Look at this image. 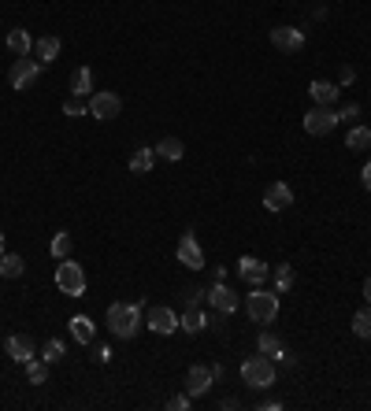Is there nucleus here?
<instances>
[{
  "instance_id": "1",
  "label": "nucleus",
  "mask_w": 371,
  "mask_h": 411,
  "mask_svg": "<svg viewBox=\"0 0 371 411\" xmlns=\"http://www.w3.org/2000/svg\"><path fill=\"white\" fill-rule=\"evenodd\" d=\"M108 330L116 334L119 341L138 337V330H141V300H134V304H111L108 308Z\"/></svg>"
},
{
  "instance_id": "2",
  "label": "nucleus",
  "mask_w": 371,
  "mask_h": 411,
  "mask_svg": "<svg viewBox=\"0 0 371 411\" xmlns=\"http://www.w3.org/2000/svg\"><path fill=\"white\" fill-rule=\"evenodd\" d=\"M245 315H249L256 326L275 322V315H279V293H271V289H260V286H256L249 297H245Z\"/></svg>"
},
{
  "instance_id": "3",
  "label": "nucleus",
  "mask_w": 371,
  "mask_h": 411,
  "mask_svg": "<svg viewBox=\"0 0 371 411\" xmlns=\"http://www.w3.org/2000/svg\"><path fill=\"white\" fill-rule=\"evenodd\" d=\"M241 378H245L249 389H267L275 385V364H271V356H249L245 364H241Z\"/></svg>"
},
{
  "instance_id": "4",
  "label": "nucleus",
  "mask_w": 371,
  "mask_h": 411,
  "mask_svg": "<svg viewBox=\"0 0 371 411\" xmlns=\"http://www.w3.org/2000/svg\"><path fill=\"white\" fill-rule=\"evenodd\" d=\"M56 286H60V293H67V297H82V293H86V271L78 267L71 256L60 259V267H56Z\"/></svg>"
},
{
  "instance_id": "5",
  "label": "nucleus",
  "mask_w": 371,
  "mask_h": 411,
  "mask_svg": "<svg viewBox=\"0 0 371 411\" xmlns=\"http://www.w3.org/2000/svg\"><path fill=\"white\" fill-rule=\"evenodd\" d=\"M334 126H338V111L334 108L316 104L309 115H304V134H309V137H327Z\"/></svg>"
},
{
  "instance_id": "6",
  "label": "nucleus",
  "mask_w": 371,
  "mask_h": 411,
  "mask_svg": "<svg viewBox=\"0 0 371 411\" xmlns=\"http://www.w3.org/2000/svg\"><path fill=\"white\" fill-rule=\"evenodd\" d=\"M38 74H41V63L30 60V56H19L8 71V81H11V89H30L38 81Z\"/></svg>"
},
{
  "instance_id": "7",
  "label": "nucleus",
  "mask_w": 371,
  "mask_h": 411,
  "mask_svg": "<svg viewBox=\"0 0 371 411\" xmlns=\"http://www.w3.org/2000/svg\"><path fill=\"white\" fill-rule=\"evenodd\" d=\"M119 111H123V101H119L116 93H104V89H101V93H93V96H89V115H93V119L111 123Z\"/></svg>"
},
{
  "instance_id": "8",
  "label": "nucleus",
  "mask_w": 371,
  "mask_h": 411,
  "mask_svg": "<svg viewBox=\"0 0 371 411\" xmlns=\"http://www.w3.org/2000/svg\"><path fill=\"white\" fill-rule=\"evenodd\" d=\"M238 278H241V282H249V286H264L271 278V267L264 259H256V256H241L238 259Z\"/></svg>"
},
{
  "instance_id": "9",
  "label": "nucleus",
  "mask_w": 371,
  "mask_h": 411,
  "mask_svg": "<svg viewBox=\"0 0 371 411\" xmlns=\"http://www.w3.org/2000/svg\"><path fill=\"white\" fill-rule=\"evenodd\" d=\"M145 326H149L153 334L167 337V334L179 330V315H175L171 308H149V315H145Z\"/></svg>"
},
{
  "instance_id": "10",
  "label": "nucleus",
  "mask_w": 371,
  "mask_h": 411,
  "mask_svg": "<svg viewBox=\"0 0 371 411\" xmlns=\"http://www.w3.org/2000/svg\"><path fill=\"white\" fill-rule=\"evenodd\" d=\"M208 304H212L219 315H234L238 311V293L227 282H212V289H208Z\"/></svg>"
},
{
  "instance_id": "11",
  "label": "nucleus",
  "mask_w": 371,
  "mask_h": 411,
  "mask_svg": "<svg viewBox=\"0 0 371 411\" xmlns=\"http://www.w3.org/2000/svg\"><path fill=\"white\" fill-rule=\"evenodd\" d=\"M271 45H275L279 52H301V48H304V30H297V26H275V30H271Z\"/></svg>"
},
{
  "instance_id": "12",
  "label": "nucleus",
  "mask_w": 371,
  "mask_h": 411,
  "mask_svg": "<svg viewBox=\"0 0 371 411\" xmlns=\"http://www.w3.org/2000/svg\"><path fill=\"white\" fill-rule=\"evenodd\" d=\"M212 382H216L212 367H189V371H186V393H189L193 400L204 397V393L212 389Z\"/></svg>"
},
{
  "instance_id": "13",
  "label": "nucleus",
  "mask_w": 371,
  "mask_h": 411,
  "mask_svg": "<svg viewBox=\"0 0 371 411\" xmlns=\"http://www.w3.org/2000/svg\"><path fill=\"white\" fill-rule=\"evenodd\" d=\"M179 263H182V267H189V271H201L204 267V252H201V244H197V237H193V234L179 237Z\"/></svg>"
},
{
  "instance_id": "14",
  "label": "nucleus",
  "mask_w": 371,
  "mask_h": 411,
  "mask_svg": "<svg viewBox=\"0 0 371 411\" xmlns=\"http://www.w3.org/2000/svg\"><path fill=\"white\" fill-rule=\"evenodd\" d=\"M289 204H294V189H289L286 182H271L264 189V208L267 211H286Z\"/></svg>"
},
{
  "instance_id": "15",
  "label": "nucleus",
  "mask_w": 371,
  "mask_h": 411,
  "mask_svg": "<svg viewBox=\"0 0 371 411\" xmlns=\"http://www.w3.org/2000/svg\"><path fill=\"white\" fill-rule=\"evenodd\" d=\"M4 352L15 359V364H26V359H34V341H30L26 334H11L4 341Z\"/></svg>"
},
{
  "instance_id": "16",
  "label": "nucleus",
  "mask_w": 371,
  "mask_h": 411,
  "mask_svg": "<svg viewBox=\"0 0 371 411\" xmlns=\"http://www.w3.org/2000/svg\"><path fill=\"white\" fill-rule=\"evenodd\" d=\"M208 326V315L197 308V304H186V311L179 315V330H186V334H201Z\"/></svg>"
},
{
  "instance_id": "17",
  "label": "nucleus",
  "mask_w": 371,
  "mask_h": 411,
  "mask_svg": "<svg viewBox=\"0 0 371 411\" xmlns=\"http://www.w3.org/2000/svg\"><path fill=\"white\" fill-rule=\"evenodd\" d=\"M309 93H312V101L323 104V108H334V101H338V86H334V81H327V78H316L312 86H309Z\"/></svg>"
},
{
  "instance_id": "18",
  "label": "nucleus",
  "mask_w": 371,
  "mask_h": 411,
  "mask_svg": "<svg viewBox=\"0 0 371 411\" xmlns=\"http://www.w3.org/2000/svg\"><path fill=\"white\" fill-rule=\"evenodd\" d=\"M8 48L15 56H30L34 52V38H30L26 30H8Z\"/></svg>"
},
{
  "instance_id": "19",
  "label": "nucleus",
  "mask_w": 371,
  "mask_h": 411,
  "mask_svg": "<svg viewBox=\"0 0 371 411\" xmlns=\"http://www.w3.org/2000/svg\"><path fill=\"white\" fill-rule=\"evenodd\" d=\"M156 156H160V159H171V163H179V159L186 156V145H182L179 137H164V141L156 145Z\"/></svg>"
},
{
  "instance_id": "20",
  "label": "nucleus",
  "mask_w": 371,
  "mask_h": 411,
  "mask_svg": "<svg viewBox=\"0 0 371 411\" xmlns=\"http://www.w3.org/2000/svg\"><path fill=\"white\" fill-rule=\"evenodd\" d=\"M345 149L367 152V149H371V130H367V126H353L349 134H345Z\"/></svg>"
},
{
  "instance_id": "21",
  "label": "nucleus",
  "mask_w": 371,
  "mask_h": 411,
  "mask_svg": "<svg viewBox=\"0 0 371 411\" xmlns=\"http://www.w3.org/2000/svg\"><path fill=\"white\" fill-rule=\"evenodd\" d=\"M93 334H96V326H93L86 315H74V319H71V337H74L78 344H93Z\"/></svg>"
},
{
  "instance_id": "22",
  "label": "nucleus",
  "mask_w": 371,
  "mask_h": 411,
  "mask_svg": "<svg viewBox=\"0 0 371 411\" xmlns=\"http://www.w3.org/2000/svg\"><path fill=\"white\" fill-rule=\"evenodd\" d=\"M71 93H74V96H93V93H96V89H93V71H89V67H78V71H74Z\"/></svg>"
},
{
  "instance_id": "23",
  "label": "nucleus",
  "mask_w": 371,
  "mask_h": 411,
  "mask_svg": "<svg viewBox=\"0 0 371 411\" xmlns=\"http://www.w3.org/2000/svg\"><path fill=\"white\" fill-rule=\"evenodd\" d=\"M153 163H156V149H134V156H131V171H134V174H149V171H153Z\"/></svg>"
},
{
  "instance_id": "24",
  "label": "nucleus",
  "mask_w": 371,
  "mask_h": 411,
  "mask_svg": "<svg viewBox=\"0 0 371 411\" xmlns=\"http://www.w3.org/2000/svg\"><path fill=\"white\" fill-rule=\"evenodd\" d=\"M34 52H38V63H52L56 56H60V38H41L38 45H34Z\"/></svg>"
},
{
  "instance_id": "25",
  "label": "nucleus",
  "mask_w": 371,
  "mask_h": 411,
  "mask_svg": "<svg viewBox=\"0 0 371 411\" xmlns=\"http://www.w3.org/2000/svg\"><path fill=\"white\" fill-rule=\"evenodd\" d=\"M23 267H26L23 256H15V252H4V256H0V278H19Z\"/></svg>"
},
{
  "instance_id": "26",
  "label": "nucleus",
  "mask_w": 371,
  "mask_h": 411,
  "mask_svg": "<svg viewBox=\"0 0 371 411\" xmlns=\"http://www.w3.org/2000/svg\"><path fill=\"white\" fill-rule=\"evenodd\" d=\"M26 378H30V385H45L48 382V364L45 359H26Z\"/></svg>"
},
{
  "instance_id": "27",
  "label": "nucleus",
  "mask_w": 371,
  "mask_h": 411,
  "mask_svg": "<svg viewBox=\"0 0 371 411\" xmlns=\"http://www.w3.org/2000/svg\"><path fill=\"white\" fill-rule=\"evenodd\" d=\"M353 334L360 341H371V308H360L357 315H353Z\"/></svg>"
},
{
  "instance_id": "28",
  "label": "nucleus",
  "mask_w": 371,
  "mask_h": 411,
  "mask_svg": "<svg viewBox=\"0 0 371 411\" xmlns=\"http://www.w3.org/2000/svg\"><path fill=\"white\" fill-rule=\"evenodd\" d=\"M256 349H260L264 356H275V359H279V356H286V352H282V341H279L275 334H267V330H264L260 337H256Z\"/></svg>"
},
{
  "instance_id": "29",
  "label": "nucleus",
  "mask_w": 371,
  "mask_h": 411,
  "mask_svg": "<svg viewBox=\"0 0 371 411\" xmlns=\"http://www.w3.org/2000/svg\"><path fill=\"white\" fill-rule=\"evenodd\" d=\"M294 289V267L289 263H279L275 267V293H289Z\"/></svg>"
},
{
  "instance_id": "30",
  "label": "nucleus",
  "mask_w": 371,
  "mask_h": 411,
  "mask_svg": "<svg viewBox=\"0 0 371 411\" xmlns=\"http://www.w3.org/2000/svg\"><path fill=\"white\" fill-rule=\"evenodd\" d=\"M71 244H74L71 234H67V230H60V234L52 237V256H56V259H67V256H71Z\"/></svg>"
},
{
  "instance_id": "31",
  "label": "nucleus",
  "mask_w": 371,
  "mask_h": 411,
  "mask_svg": "<svg viewBox=\"0 0 371 411\" xmlns=\"http://www.w3.org/2000/svg\"><path fill=\"white\" fill-rule=\"evenodd\" d=\"M41 359H45V364H60V359H63V341L48 337V341H45V349H41Z\"/></svg>"
},
{
  "instance_id": "32",
  "label": "nucleus",
  "mask_w": 371,
  "mask_h": 411,
  "mask_svg": "<svg viewBox=\"0 0 371 411\" xmlns=\"http://www.w3.org/2000/svg\"><path fill=\"white\" fill-rule=\"evenodd\" d=\"M63 111H67L71 119H74V115H86V111H89V101H86V96H74V93H71V101L63 104Z\"/></svg>"
},
{
  "instance_id": "33",
  "label": "nucleus",
  "mask_w": 371,
  "mask_h": 411,
  "mask_svg": "<svg viewBox=\"0 0 371 411\" xmlns=\"http://www.w3.org/2000/svg\"><path fill=\"white\" fill-rule=\"evenodd\" d=\"M357 115H360V104H345L338 111V123H349V119H357Z\"/></svg>"
},
{
  "instance_id": "34",
  "label": "nucleus",
  "mask_w": 371,
  "mask_h": 411,
  "mask_svg": "<svg viewBox=\"0 0 371 411\" xmlns=\"http://www.w3.org/2000/svg\"><path fill=\"white\" fill-rule=\"evenodd\" d=\"M189 400H193L189 393H182V397H171V400H167V407H171V411H182V407H189Z\"/></svg>"
},
{
  "instance_id": "35",
  "label": "nucleus",
  "mask_w": 371,
  "mask_h": 411,
  "mask_svg": "<svg viewBox=\"0 0 371 411\" xmlns=\"http://www.w3.org/2000/svg\"><path fill=\"white\" fill-rule=\"evenodd\" d=\"M204 300V293L197 289V286H193V289H186V304H201Z\"/></svg>"
},
{
  "instance_id": "36",
  "label": "nucleus",
  "mask_w": 371,
  "mask_h": 411,
  "mask_svg": "<svg viewBox=\"0 0 371 411\" xmlns=\"http://www.w3.org/2000/svg\"><path fill=\"white\" fill-rule=\"evenodd\" d=\"M360 182H364V189H371V159L364 163V171H360Z\"/></svg>"
},
{
  "instance_id": "37",
  "label": "nucleus",
  "mask_w": 371,
  "mask_h": 411,
  "mask_svg": "<svg viewBox=\"0 0 371 411\" xmlns=\"http://www.w3.org/2000/svg\"><path fill=\"white\" fill-rule=\"evenodd\" d=\"M96 359H101V364H108V359H111V349H108V344H101V349H96Z\"/></svg>"
},
{
  "instance_id": "38",
  "label": "nucleus",
  "mask_w": 371,
  "mask_h": 411,
  "mask_svg": "<svg viewBox=\"0 0 371 411\" xmlns=\"http://www.w3.org/2000/svg\"><path fill=\"white\" fill-rule=\"evenodd\" d=\"M364 300L371 304V278H364Z\"/></svg>"
},
{
  "instance_id": "39",
  "label": "nucleus",
  "mask_w": 371,
  "mask_h": 411,
  "mask_svg": "<svg viewBox=\"0 0 371 411\" xmlns=\"http://www.w3.org/2000/svg\"><path fill=\"white\" fill-rule=\"evenodd\" d=\"M0 256H4V234H0Z\"/></svg>"
}]
</instances>
